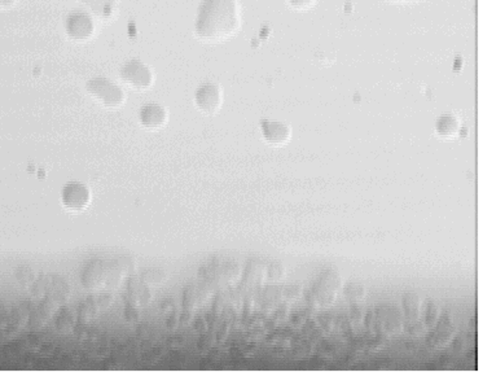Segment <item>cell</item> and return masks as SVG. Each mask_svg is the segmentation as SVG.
<instances>
[{
  "label": "cell",
  "mask_w": 483,
  "mask_h": 372,
  "mask_svg": "<svg viewBox=\"0 0 483 372\" xmlns=\"http://www.w3.org/2000/svg\"><path fill=\"white\" fill-rule=\"evenodd\" d=\"M241 25L237 0H201L193 30L203 42H221L233 37Z\"/></svg>",
  "instance_id": "cell-1"
},
{
  "label": "cell",
  "mask_w": 483,
  "mask_h": 372,
  "mask_svg": "<svg viewBox=\"0 0 483 372\" xmlns=\"http://www.w3.org/2000/svg\"><path fill=\"white\" fill-rule=\"evenodd\" d=\"M86 90L102 105L117 108L125 101V92L114 82L105 77H95L86 83Z\"/></svg>",
  "instance_id": "cell-2"
},
{
  "label": "cell",
  "mask_w": 483,
  "mask_h": 372,
  "mask_svg": "<svg viewBox=\"0 0 483 372\" xmlns=\"http://www.w3.org/2000/svg\"><path fill=\"white\" fill-rule=\"evenodd\" d=\"M341 287V278L338 272L327 270L320 275V279L313 285L311 301L315 306L329 308L336 302L337 292Z\"/></svg>",
  "instance_id": "cell-3"
},
{
  "label": "cell",
  "mask_w": 483,
  "mask_h": 372,
  "mask_svg": "<svg viewBox=\"0 0 483 372\" xmlns=\"http://www.w3.org/2000/svg\"><path fill=\"white\" fill-rule=\"evenodd\" d=\"M66 35L75 42H86L95 33V22L86 10H73L64 21Z\"/></svg>",
  "instance_id": "cell-4"
},
{
  "label": "cell",
  "mask_w": 483,
  "mask_h": 372,
  "mask_svg": "<svg viewBox=\"0 0 483 372\" xmlns=\"http://www.w3.org/2000/svg\"><path fill=\"white\" fill-rule=\"evenodd\" d=\"M121 78L136 90H147L153 83L151 68L138 59L126 61L121 67Z\"/></svg>",
  "instance_id": "cell-5"
},
{
  "label": "cell",
  "mask_w": 483,
  "mask_h": 372,
  "mask_svg": "<svg viewBox=\"0 0 483 372\" xmlns=\"http://www.w3.org/2000/svg\"><path fill=\"white\" fill-rule=\"evenodd\" d=\"M62 205L73 211L86 209L91 202V192L83 183L71 181L61 191Z\"/></svg>",
  "instance_id": "cell-6"
},
{
  "label": "cell",
  "mask_w": 483,
  "mask_h": 372,
  "mask_svg": "<svg viewBox=\"0 0 483 372\" xmlns=\"http://www.w3.org/2000/svg\"><path fill=\"white\" fill-rule=\"evenodd\" d=\"M194 103L200 111L214 114L221 109L223 92L215 83H203L194 92Z\"/></svg>",
  "instance_id": "cell-7"
},
{
  "label": "cell",
  "mask_w": 483,
  "mask_h": 372,
  "mask_svg": "<svg viewBox=\"0 0 483 372\" xmlns=\"http://www.w3.org/2000/svg\"><path fill=\"white\" fill-rule=\"evenodd\" d=\"M376 331L397 333L403 330L402 312L392 305H383L376 309Z\"/></svg>",
  "instance_id": "cell-8"
},
{
  "label": "cell",
  "mask_w": 483,
  "mask_h": 372,
  "mask_svg": "<svg viewBox=\"0 0 483 372\" xmlns=\"http://www.w3.org/2000/svg\"><path fill=\"white\" fill-rule=\"evenodd\" d=\"M433 328L435 330L426 337V342L429 346L434 349H443L453 342L456 327L453 326V318L450 314L442 315Z\"/></svg>",
  "instance_id": "cell-9"
},
{
  "label": "cell",
  "mask_w": 483,
  "mask_h": 372,
  "mask_svg": "<svg viewBox=\"0 0 483 372\" xmlns=\"http://www.w3.org/2000/svg\"><path fill=\"white\" fill-rule=\"evenodd\" d=\"M261 131L264 141H268L270 144L282 145L292 138V129L284 122L263 120L261 122Z\"/></svg>",
  "instance_id": "cell-10"
},
{
  "label": "cell",
  "mask_w": 483,
  "mask_h": 372,
  "mask_svg": "<svg viewBox=\"0 0 483 372\" xmlns=\"http://www.w3.org/2000/svg\"><path fill=\"white\" fill-rule=\"evenodd\" d=\"M139 121L147 129H160L167 122V111L156 103L145 104L139 111Z\"/></svg>",
  "instance_id": "cell-11"
},
{
  "label": "cell",
  "mask_w": 483,
  "mask_h": 372,
  "mask_svg": "<svg viewBox=\"0 0 483 372\" xmlns=\"http://www.w3.org/2000/svg\"><path fill=\"white\" fill-rule=\"evenodd\" d=\"M462 129L460 121L453 114H443L435 122V131L439 136L451 139L455 138Z\"/></svg>",
  "instance_id": "cell-12"
},
{
  "label": "cell",
  "mask_w": 483,
  "mask_h": 372,
  "mask_svg": "<svg viewBox=\"0 0 483 372\" xmlns=\"http://www.w3.org/2000/svg\"><path fill=\"white\" fill-rule=\"evenodd\" d=\"M89 10L100 19H111L117 8V0H81Z\"/></svg>",
  "instance_id": "cell-13"
},
{
  "label": "cell",
  "mask_w": 483,
  "mask_h": 372,
  "mask_svg": "<svg viewBox=\"0 0 483 372\" xmlns=\"http://www.w3.org/2000/svg\"><path fill=\"white\" fill-rule=\"evenodd\" d=\"M267 269L261 262H252L248 267L244 282L249 284L253 288H259L266 281Z\"/></svg>",
  "instance_id": "cell-14"
},
{
  "label": "cell",
  "mask_w": 483,
  "mask_h": 372,
  "mask_svg": "<svg viewBox=\"0 0 483 372\" xmlns=\"http://www.w3.org/2000/svg\"><path fill=\"white\" fill-rule=\"evenodd\" d=\"M403 308L405 318L417 319L421 315V299L414 293H407L403 296Z\"/></svg>",
  "instance_id": "cell-15"
},
{
  "label": "cell",
  "mask_w": 483,
  "mask_h": 372,
  "mask_svg": "<svg viewBox=\"0 0 483 372\" xmlns=\"http://www.w3.org/2000/svg\"><path fill=\"white\" fill-rule=\"evenodd\" d=\"M343 293L352 303H359L365 297V288L359 283H347L343 288Z\"/></svg>",
  "instance_id": "cell-16"
},
{
  "label": "cell",
  "mask_w": 483,
  "mask_h": 372,
  "mask_svg": "<svg viewBox=\"0 0 483 372\" xmlns=\"http://www.w3.org/2000/svg\"><path fill=\"white\" fill-rule=\"evenodd\" d=\"M403 330L408 332L412 336H421L426 332V324L417 319H405L403 323Z\"/></svg>",
  "instance_id": "cell-17"
},
{
  "label": "cell",
  "mask_w": 483,
  "mask_h": 372,
  "mask_svg": "<svg viewBox=\"0 0 483 372\" xmlns=\"http://www.w3.org/2000/svg\"><path fill=\"white\" fill-rule=\"evenodd\" d=\"M441 318V309L435 302H429L428 308H426V314H425V324L428 327H432L437 324Z\"/></svg>",
  "instance_id": "cell-18"
},
{
  "label": "cell",
  "mask_w": 483,
  "mask_h": 372,
  "mask_svg": "<svg viewBox=\"0 0 483 372\" xmlns=\"http://www.w3.org/2000/svg\"><path fill=\"white\" fill-rule=\"evenodd\" d=\"M267 275H268V279L270 282L272 283H280L285 279V269L282 266V263H272L271 266L267 269Z\"/></svg>",
  "instance_id": "cell-19"
},
{
  "label": "cell",
  "mask_w": 483,
  "mask_h": 372,
  "mask_svg": "<svg viewBox=\"0 0 483 372\" xmlns=\"http://www.w3.org/2000/svg\"><path fill=\"white\" fill-rule=\"evenodd\" d=\"M203 292L200 288H196L193 287L191 288V291H187L185 293V305L188 306H193V305H197V303H201V301H205V296H203Z\"/></svg>",
  "instance_id": "cell-20"
},
{
  "label": "cell",
  "mask_w": 483,
  "mask_h": 372,
  "mask_svg": "<svg viewBox=\"0 0 483 372\" xmlns=\"http://www.w3.org/2000/svg\"><path fill=\"white\" fill-rule=\"evenodd\" d=\"M284 296L289 301H295L302 296V288L300 285H291L284 290Z\"/></svg>",
  "instance_id": "cell-21"
},
{
  "label": "cell",
  "mask_w": 483,
  "mask_h": 372,
  "mask_svg": "<svg viewBox=\"0 0 483 372\" xmlns=\"http://www.w3.org/2000/svg\"><path fill=\"white\" fill-rule=\"evenodd\" d=\"M288 4L297 10H306L311 8L316 0H286Z\"/></svg>",
  "instance_id": "cell-22"
},
{
  "label": "cell",
  "mask_w": 483,
  "mask_h": 372,
  "mask_svg": "<svg viewBox=\"0 0 483 372\" xmlns=\"http://www.w3.org/2000/svg\"><path fill=\"white\" fill-rule=\"evenodd\" d=\"M364 310L362 308L359 306V303H354V306L352 308V319L354 322L361 323L363 321V317H364Z\"/></svg>",
  "instance_id": "cell-23"
},
{
  "label": "cell",
  "mask_w": 483,
  "mask_h": 372,
  "mask_svg": "<svg viewBox=\"0 0 483 372\" xmlns=\"http://www.w3.org/2000/svg\"><path fill=\"white\" fill-rule=\"evenodd\" d=\"M16 0H0V8H7L10 7Z\"/></svg>",
  "instance_id": "cell-24"
},
{
  "label": "cell",
  "mask_w": 483,
  "mask_h": 372,
  "mask_svg": "<svg viewBox=\"0 0 483 372\" xmlns=\"http://www.w3.org/2000/svg\"><path fill=\"white\" fill-rule=\"evenodd\" d=\"M455 349H457V351H462V349H464V342L462 337H459L457 340L455 339Z\"/></svg>",
  "instance_id": "cell-25"
},
{
  "label": "cell",
  "mask_w": 483,
  "mask_h": 372,
  "mask_svg": "<svg viewBox=\"0 0 483 372\" xmlns=\"http://www.w3.org/2000/svg\"><path fill=\"white\" fill-rule=\"evenodd\" d=\"M393 3H416V1H421V0H389Z\"/></svg>",
  "instance_id": "cell-26"
}]
</instances>
